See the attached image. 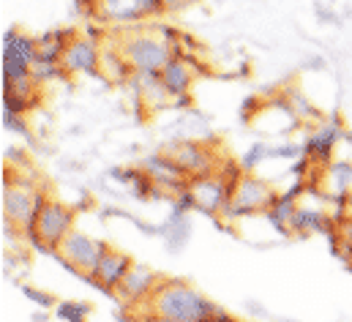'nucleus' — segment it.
<instances>
[{
    "label": "nucleus",
    "mask_w": 352,
    "mask_h": 322,
    "mask_svg": "<svg viewBox=\"0 0 352 322\" xmlns=\"http://www.w3.org/2000/svg\"><path fill=\"white\" fill-rule=\"evenodd\" d=\"M153 322H205L219 306H213L202 292L177 279H162L153 295L145 301Z\"/></svg>",
    "instance_id": "1"
},
{
    "label": "nucleus",
    "mask_w": 352,
    "mask_h": 322,
    "mask_svg": "<svg viewBox=\"0 0 352 322\" xmlns=\"http://www.w3.org/2000/svg\"><path fill=\"white\" fill-rule=\"evenodd\" d=\"M153 30L156 28L126 30L118 39V47L123 50V55L129 58V63L134 66L137 74H162V69L173 61L170 44Z\"/></svg>",
    "instance_id": "2"
},
{
    "label": "nucleus",
    "mask_w": 352,
    "mask_h": 322,
    "mask_svg": "<svg viewBox=\"0 0 352 322\" xmlns=\"http://www.w3.org/2000/svg\"><path fill=\"white\" fill-rule=\"evenodd\" d=\"M278 197V191L263 180V178H254L249 172H243V178L238 180L227 208H224V219L227 222H235V219H246V216H254V213H265L267 205Z\"/></svg>",
    "instance_id": "3"
},
{
    "label": "nucleus",
    "mask_w": 352,
    "mask_h": 322,
    "mask_svg": "<svg viewBox=\"0 0 352 322\" xmlns=\"http://www.w3.org/2000/svg\"><path fill=\"white\" fill-rule=\"evenodd\" d=\"M3 216L8 224L19 227V233L36 230V191L30 183L25 186V180H14L11 175L3 178Z\"/></svg>",
    "instance_id": "4"
},
{
    "label": "nucleus",
    "mask_w": 352,
    "mask_h": 322,
    "mask_svg": "<svg viewBox=\"0 0 352 322\" xmlns=\"http://www.w3.org/2000/svg\"><path fill=\"white\" fill-rule=\"evenodd\" d=\"M109 251V246L104 241H98V238H90L88 233H80V230H72L69 235H66V241L58 246V257L69 265V268H74V270H80V273H85V276H93V270L98 268V262H101V257Z\"/></svg>",
    "instance_id": "5"
},
{
    "label": "nucleus",
    "mask_w": 352,
    "mask_h": 322,
    "mask_svg": "<svg viewBox=\"0 0 352 322\" xmlns=\"http://www.w3.org/2000/svg\"><path fill=\"white\" fill-rule=\"evenodd\" d=\"M38 44L36 39L19 33V30H6L3 36V80H28L30 69L36 63Z\"/></svg>",
    "instance_id": "6"
},
{
    "label": "nucleus",
    "mask_w": 352,
    "mask_h": 322,
    "mask_svg": "<svg viewBox=\"0 0 352 322\" xmlns=\"http://www.w3.org/2000/svg\"><path fill=\"white\" fill-rule=\"evenodd\" d=\"M235 186L238 183H230L224 175H216V172L191 178V194L197 200V211H202L208 216H221Z\"/></svg>",
    "instance_id": "7"
},
{
    "label": "nucleus",
    "mask_w": 352,
    "mask_h": 322,
    "mask_svg": "<svg viewBox=\"0 0 352 322\" xmlns=\"http://www.w3.org/2000/svg\"><path fill=\"white\" fill-rule=\"evenodd\" d=\"M36 230H38L41 241L47 243L50 251H58V246L74 230V211L66 208L63 202H47L41 216H38Z\"/></svg>",
    "instance_id": "8"
},
{
    "label": "nucleus",
    "mask_w": 352,
    "mask_h": 322,
    "mask_svg": "<svg viewBox=\"0 0 352 322\" xmlns=\"http://www.w3.org/2000/svg\"><path fill=\"white\" fill-rule=\"evenodd\" d=\"M142 169H145V175H151L164 189V194L177 197L186 189H191V178L183 172V167L170 153H153V156H148V159L142 161Z\"/></svg>",
    "instance_id": "9"
},
{
    "label": "nucleus",
    "mask_w": 352,
    "mask_h": 322,
    "mask_svg": "<svg viewBox=\"0 0 352 322\" xmlns=\"http://www.w3.org/2000/svg\"><path fill=\"white\" fill-rule=\"evenodd\" d=\"M344 137H347V134H344V129H342V120L333 118V120H328L325 126H320L317 131H311V134L306 137V142H303V153L314 161V164L328 167L331 159H333L336 145H339Z\"/></svg>",
    "instance_id": "10"
},
{
    "label": "nucleus",
    "mask_w": 352,
    "mask_h": 322,
    "mask_svg": "<svg viewBox=\"0 0 352 322\" xmlns=\"http://www.w3.org/2000/svg\"><path fill=\"white\" fill-rule=\"evenodd\" d=\"M159 276L148 268V265H131V270L126 273V279L120 281V287L115 290V295L126 303V306H142L151 295H153V290L159 287Z\"/></svg>",
    "instance_id": "11"
},
{
    "label": "nucleus",
    "mask_w": 352,
    "mask_h": 322,
    "mask_svg": "<svg viewBox=\"0 0 352 322\" xmlns=\"http://www.w3.org/2000/svg\"><path fill=\"white\" fill-rule=\"evenodd\" d=\"M63 66L69 74H101V44L88 36H77L63 55Z\"/></svg>",
    "instance_id": "12"
},
{
    "label": "nucleus",
    "mask_w": 352,
    "mask_h": 322,
    "mask_svg": "<svg viewBox=\"0 0 352 322\" xmlns=\"http://www.w3.org/2000/svg\"><path fill=\"white\" fill-rule=\"evenodd\" d=\"M131 265H134V262L129 259V254H123V251H118V248H109V251L101 257L98 268L93 270L90 281H96L104 292H112V290L120 287V281L126 279V273L131 270Z\"/></svg>",
    "instance_id": "13"
},
{
    "label": "nucleus",
    "mask_w": 352,
    "mask_h": 322,
    "mask_svg": "<svg viewBox=\"0 0 352 322\" xmlns=\"http://www.w3.org/2000/svg\"><path fill=\"white\" fill-rule=\"evenodd\" d=\"M167 153L183 167V172L188 178H199V175H210L213 172V156L199 142H175V145H170Z\"/></svg>",
    "instance_id": "14"
},
{
    "label": "nucleus",
    "mask_w": 352,
    "mask_h": 322,
    "mask_svg": "<svg viewBox=\"0 0 352 322\" xmlns=\"http://www.w3.org/2000/svg\"><path fill=\"white\" fill-rule=\"evenodd\" d=\"M77 39V30L74 28H58V30H50L44 36L36 39L38 44V52H36V61H47V63H63V55L69 50V44Z\"/></svg>",
    "instance_id": "15"
},
{
    "label": "nucleus",
    "mask_w": 352,
    "mask_h": 322,
    "mask_svg": "<svg viewBox=\"0 0 352 322\" xmlns=\"http://www.w3.org/2000/svg\"><path fill=\"white\" fill-rule=\"evenodd\" d=\"M142 0H98V19L115 22V25H131L145 19Z\"/></svg>",
    "instance_id": "16"
},
{
    "label": "nucleus",
    "mask_w": 352,
    "mask_h": 322,
    "mask_svg": "<svg viewBox=\"0 0 352 322\" xmlns=\"http://www.w3.org/2000/svg\"><path fill=\"white\" fill-rule=\"evenodd\" d=\"M162 80H164V87L170 90L173 104H175V101L188 96L191 82H194V69H191L183 58H173V61L162 69Z\"/></svg>",
    "instance_id": "17"
},
{
    "label": "nucleus",
    "mask_w": 352,
    "mask_h": 322,
    "mask_svg": "<svg viewBox=\"0 0 352 322\" xmlns=\"http://www.w3.org/2000/svg\"><path fill=\"white\" fill-rule=\"evenodd\" d=\"M101 74L109 82H118V85H126L134 77V66L129 63V58L123 55V50L118 44H115V50L101 47Z\"/></svg>",
    "instance_id": "18"
},
{
    "label": "nucleus",
    "mask_w": 352,
    "mask_h": 322,
    "mask_svg": "<svg viewBox=\"0 0 352 322\" xmlns=\"http://www.w3.org/2000/svg\"><path fill=\"white\" fill-rule=\"evenodd\" d=\"M295 211H298V200H295L289 191H284V194H278V197L267 205L265 219H267V222H270L281 235H287V233H292V230H289V224H292Z\"/></svg>",
    "instance_id": "19"
},
{
    "label": "nucleus",
    "mask_w": 352,
    "mask_h": 322,
    "mask_svg": "<svg viewBox=\"0 0 352 322\" xmlns=\"http://www.w3.org/2000/svg\"><path fill=\"white\" fill-rule=\"evenodd\" d=\"M137 82H140V98H142L151 109H159V107L173 104V96H170V90L164 87L162 74H137Z\"/></svg>",
    "instance_id": "20"
},
{
    "label": "nucleus",
    "mask_w": 352,
    "mask_h": 322,
    "mask_svg": "<svg viewBox=\"0 0 352 322\" xmlns=\"http://www.w3.org/2000/svg\"><path fill=\"white\" fill-rule=\"evenodd\" d=\"M162 235L170 246V251H180L186 243H188V235H191V222L186 213H173L170 222L162 227Z\"/></svg>",
    "instance_id": "21"
},
{
    "label": "nucleus",
    "mask_w": 352,
    "mask_h": 322,
    "mask_svg": "<svg viewBox=\"0 0 352 322\" xmlns=\"http://www.w3.org/2000/svg\"><path fill=\"white\" fill-rule=\"evenodd\" d=\"M30 77L36 85H47V82L55 80H66L69 77V69L63 63H47V61H36L33 69H30Z\"/></svg>",
    "instance_id": "22"
},
{
    "label": "nucleus",
    "mask_w": 352,
    "mask_h": 322,
    "mask_svg": "<svg viewBox=\"0 0 352 322\" xmlns=\"http://www.w3.org/2000/svg\"><path fill=\"white\" fill-rule=\"evenodd\" d=\"M55 314H58L60 322H88L90 306L80 303V301H66V303H58Z\"/></svg>",
    "instance_id": "23"
},
{
    "label": "nucleus",
    "mask_w": 352,
    "mask_h": 322,
    "mask_svg": "<svg viewBox=\"0 0 352 322\" xmlns=\"http://www.w3.org/2000/svg\"><path fill=\"white\" fill-rule=\"evenodd\" d=\"M36 104L30 101V98H25V96H19L16 90H11V87H3V109L6 112H14V115H25L28 109H33Z\"/></svg>",
    "instance_id": "24"
},
{
    "label": "nucleus",
    "mask_w": 352,
    "mask_h": 322,
    "mask_svg": "<svg viewBox=\"0 0 352 322\" xmlns=\"http://www.w3.org/2000/svg\"><path fill=\"white\" fill-rule=\"evenodd\" d=\"M265 159H270V145H265V142H254V145L246 151V156L241 159V167H243V172H252V169Z\"/></svg>",
    "instance_id": "25"
},
{
    "label": "nucleus",
    "mask_w": 352,
    "mask_h": 322,
    "mask_svg": "<svg viewBox=\"0 0 352 322\" xmlns=\"http://www.w3.org/2000/svg\"><path fill=\"white\" fill-rule=\"evenodd\" d=\"M284 98L289 101V107H292V112H295L298 118H309V115H311V118H317L314 107L306 101V96H303V93H298V90H287V93H284Z\"/></svg>",
    "instance_id": "26"
},
{
    "label": "nucleus",
    "mask_w": 352,
    "mask_h": 322,
    "mask_svg": "<svg viewBox=\"0 0 352 322\" xmlns=\"http://www.w3.org/2000/svg\"><path fill=\"white\" fill-rule=\"evenodd\" d=\"M303 156V145L298 142H281V145H270V159H300Z\"/></svg>",
    "instance_id": "27"
},
{
    "label": "nucleus",
    "mask_w": 352,
    "mask_h": 322,
    "mask_svg": "<svg viewBox=\"0 0 352 322\" xmlns=\"http://www.w3.org/2000/svg\"><path fill=\"white\" fill-rule=\"evenodd\" d=\"M3 129L11 131V134H25L28 137V123L22 115H14V112H6L3 109Z\"/></svg>",
    "instance_id": "28"
},
{
    "label": "nucleus",
    "mask_w": 352,
    "mask_h": 322,
    "mask_svg": "<svg viewBox=\"0 0 352 322\" xmlns=\"http://www.w3.org/2000/svg\"><path fill=\"white\" fill-rule=\"evenodd\" d=\"M191 208H197V200H194L191 189H186L183 194H177L175 200H173V213H188Z\"/></svg>",
    "instance_id": "29"
},
{
    "label": "nucleus",
    "mask_w": 352,
    "mask_h": 322,
    "mask_svg": "<svg viewBox=\"0 0 352 322\" xmlns=\"http://www.w3.org/2000/svg\"><path fill=\"white\" fill-rule=\"evenodd\" d=\"M22 292H25V298H30L33 303H38V306H44V309H50L55 301H52V295L50 292H41V290H36V287H22Z\"/></svg>",
    "instance_id": "30"
},
{
    "label": "nucleus",
    "mask_w": 352,
    "mask_h": 322,
    "mask_svg": "<svg viewBox=\"0 0 352 322\" xmlns=\"http://www.w3.org/2000/svg\"><path fill=\"white\" fill-rule=\"evenodd\" d=\"M311 167H314V161H311L309 156H306V153H303L300 159H295V164L289 167V172H292V175H295L298 180H303V178H306V172H309Z\"/></svg>",
    "instance_id": "31"
},
{
    "label": "nucleus",
    "mask_w": 352,
    "mask_h": 322,
    "mask_svg": "<svg viewBox=\"0 0 352 322\" xmlns=\"http://www.w3.org/2000/svg\"><path fill=\"white\" fill-rule=\"evenodd\" d=\"M156 33H159V36H162V39H164L170 47H173V44H177V41H180V36H183V33H177L175 28H170V25H159V28H156Z\"/></svg>",
    "instance_id": "32"
},
{
    "label": "nucleus",
    "mask_w": 352,
    "mask_h": 322,
    "mask_svg": "<svg viewBox=\"0 0 352 322\" xmlns=\"http://www.w3.org/2000/svg\"><path fill=\"white\" fill-rule=\"evenodd\" d=\"M142 6H145V14L148 17H159L162 11H167L164 8V0H142Z\"/></svg>",
    "instance_id": "33"
},
{
    "label": "nucleus",
    "mask_w": 352,
    "mask_h": 322,
    "mask_svg": "<svg viewBox=\"0 0 352 322\" xmlns=\"http://www.w3.org/2000/svg\"><path fill=\"white\" fill-rule=\"evenodd\" d=\"M186 6V0H164V8L167 11H180Z\"/></svg>",
    "instance_id": "34"
},
{
    "label": "nucleus",
    "mask_w": 352,
    "mask_h": 322,
    "mask_svg": "<svg viewBox=\"0 0 352 322\" xmlns=\"http://www.w3.org/2000/svg\"><path fill=\"white\" fill-rule=\"evenodd\" d=\"M350 211H352V194H350Z\"/></svg>",
    "instance_id": "35"
}]
</instances>
